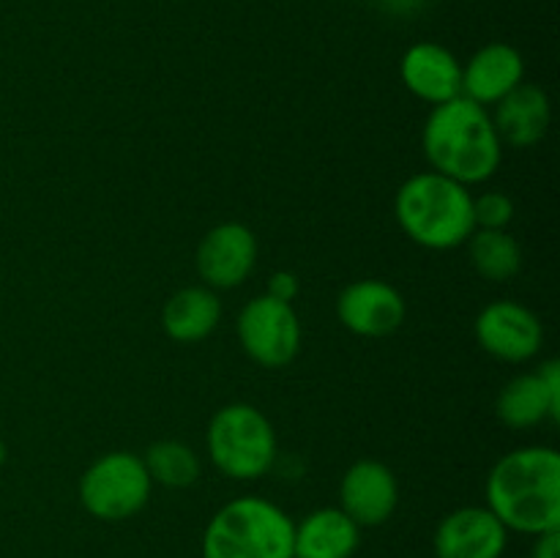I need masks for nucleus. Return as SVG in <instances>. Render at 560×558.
Wrapping results in <instances>:
<instances>
[{
	"instance_id": "obj_7",
	"label": "nucleus",
	"mask_w": 560,
	"mask_h": 558,
	"mask_svg": "<svg viewBox=\"0 0 560 558\" xmlns=\"http://www.w3.org/2000/svg\"><path fill=\"white\" fill-rule=\"evenodd\" d=\"M238 342L255 364L266 370L288 367L301 350V321L293 304L273 295H255L238 312Z\"/></svg>"
},
{
	"instance_id": "obj_20",
	"label": "nucleus",
	"mask_w": 560,
	"mask_h": 558,
	"mask_svg": "<svg viewBox=\"0 0 560 558\" xmlns=\"http://www.w3.org/2000/svg\"><path fill=\"white\" fill-rule=\"evenodd\" d=\"M148 474H151L153 485L173 487V490H184L191 487L200 479V457L195 454V449L186 446L180 441H156L148 446L145 457Z\"/></svg>"
},
{
	"instance_id": "obj_17",
	"label": "nucleus",
	"mask_w": 560,
	"mask_h": 558,
	"mask_svg": "<svg viewBox=\"0 0 560 558\" xmlns=\"http://www.w3.org/2000/svg\"><path fill=\"white\" fill-rule=\"evenodd\" d=\"M361 545V528L339 507H323L295 523V558H353Z\"/></svg>"
},
{
	"instance_id": "obj_16",
	"label": "nucleus",
	"mask_w": 560,
	"mask_h": 558,
	"mask_svg": "<svg viewBox=\"0 0 560 558\" xmlns=\"http://www.w3.org/2000/svg\"><path fill=\"white\" fill-rule=\"evenodd\" d=\"M490 115L503 146L534 148L550 129V96L545 88L523 82L509 96H503Z\"/></svg>"
},
{
	"instance_id": "obj_2",
	"label": "nucleus",
	"mask_w": 560,
	"mask_h": 558,
	"mask_svg": "<svg viewBox=\"0 0 560 558\" xmlns=\"http://www.w3.org/2000/svg\"><path fill=\"white\" fill-rule=\"evenodd\" d=\"M421 148L435 173L463 186L490 181L503 159L490 109L465 96L432 107L421 131Z\"/></svg>"
},
{
	"instance_id": "obj_23",
	"label": "nucleus",
	"mask_w": 560,
	"mask_h": 558,
	"mask_svg": "<svg viewBox=\"0 0 560 558\" xmlns=\"http://www.w3.org/2000/svg\"><path fill=\"white\" fill-rule=\"evenodd\" d=\"M534 539L530 558H560V531H547V534L534 536Z\"/></svg>"
},
{
	"instance_id": "obj_26",
	"label": "nucleus",
	"mask_w": 560,
	"mask_h": 558,
	"mask_svg": "<svg viewBox=\"0 0 560 558\" xmlns=\"http://www.w3.org/2000/svg\"><path fill=\"white\" fill-rule=\"evenodd\" d=\"M293 558H295V556H293Z\"/></svg>"
},
{
	"instance_id": "obj_21",
	"label": "nucleus",
	"mask_w": 560,
	"mask_h": 558,
	"mask_svg": "<svg viewBox=\"0 0 560 558\" xmlns=\"http://www.w3.org/2000/svg\"><path fill=\"white\" fill-rule=\"evenodd\" d=\"M517 206L506 191H481L474 197V222L481 230H506L512 224Z\"/></svg>"
},
{
	"instance_id": "obj_14",
	"label": "nucleus",
	"mask_w": 560,
	"mask_h": 558,
	"mask_svg": "<svg viewBox=\"0 0 560 558\" xmlns=\"http://www.w3.org/2000/svg\"><path fill=\"white\" fill-rule=\"evenodd\" d=\"M399 77L405 88L421 102L446 104L452 98L463 96V63L452 49L435 42H419L402 55Z\"/></svg>"
},
{
	"instance_id": "obj_8",
	"label": "nucleus",
	"mask_w": 560,
	"mask_h": 558,
	"mask_svg": "<svg viewBox=\"0 0 560 558\" xmlns=\"http://www.w3.org/2000/svg\"><path fill=\"white\" fill-rule=\"evenodd\" d=\"M481 350L506 364H523L539 356L545 326L539 315L512 299H498L479 312L474 323Z\"/></svg>"
},
{
	"instance_id": "obj_6",
	"label": "nucleus",
	"mask_w": 560,
	"mask_h": 558,
	"mask_svg": "<svg viewBox=\"0 0 560 558\" xmlns=\"http://www.w3.org/2000/svg\"><path fill=\"white\" fill-rule=\"evenodd\" d=\"M153 481L145 463L135 452H107L93 460L80 476V503L91 518L120 523L151 501Z\"/></svg>"
},
{
	"instance_id": "obj_18",
	"label": "nucleus",
	"mask_w": 560,
	"mask_h": 558,
	"mask_svg": "<svg viewBox=\"0 0 560 558\" xmlns=\"http://www.w3.org/2000/svg\"><path fill=\"white\" fill-rule=\"evenodd\" d=\"M222 321V301L206 284L180 288L167 299L162 310V328L170 339L180 345L202 342L217 332Z\"/></svg>"
},
{
	"instance_id": "obj_4",
	"label": "nucleus",
	"mask_w": 560,
	"mask_h": 558,
	"mask_svg": "<svg viewBox=\"0 0 560 558\" xmlns=\"http://www.w3.org/2000/svg\"><path fill=\"white\" fill-rule=\"evenodd\" d=\"M295 520L262 496L224 503L202 531V558H293Z\"/></svg>"
},
{
	"instance_id": "obj_25",
	"label": "nucleus",
	"mask_w": 560,
	"mask_h": 558,
	"mask_svg": "<svg viewBox=\"0 0 560 558\" xmlns=\"http://www.w3.org/2000/svg\"><path fill=\"white\" fill-rule=\"evenodd\" d=\"M5 457H9V449H5L3 438H0V465H3V463H5Z\"/></svg>"
},
{
	"instance_id": "obj_19",
	"label": "nucleus",
	"mask_w": 560,
	"mask_h": 558,
	"mask_svg": "<svg viewBox=\"0 0 560 558\" xmlns=\"http://www.w3.org/2000/svg\"><path fill=\"white\" fill-rule=\"evenodd\" d=\"M468 260L487 282H509L523 268V246L509 230H481L468 235Z\"/></svg>"
},
{
	"instance_id": "obj_5",
	"label": "nucleus",
	"mask_w": 560,
	"mask_h": 558,
	"mask_svg": "<svg viewBox=\"0 0 560 558\" xmlns=\"http://www.w3.org/2000/svg\"><path fill=\"white\" fill-rule=\"evenodd\" d=\"M206 446L211 463L228 479H260L277 463V432L271 419L249 403L219 408L208 421Z\"/></svg>"
},
{
	"instance_id": "obj_13",
	"label": "nucleus",
	"mask_w": 560,
	"mask_h": 558,
	"mask_svg": "<svg viewBox=\"0 0 560 558\" xmlns=\"http://www.w3.org/2000/svg\"><path fill=\"white\" fill-rule=\"evenodd\" d=\"M509 531L487 507H459L438 523L435 558H503Z\"/></svg>"
},
{
	"instance_id": "obj_9",
	"label": "nucleus",
	"mask_w": 560,
	"mask_h": 558,
	"mask_svg": "<svg viewBox=\"0 0 560 558\" xmlns=\"http://www.w3.org/2000/svg\"><path fill=\"white\" fill-rule=\"evenodd\" d=\"M197 274L211 290L241 288L257 266V239L246 224L222 222L197 246Z\"/></svg>"
},
{
	"instance_id": "obj_3",
	"label": "nucleus",
	"mask_w": 560,
	"mask_h": 558,
	"mask_svg": "<svg viewBox=\"0 0 560 558\" xmlns=\"http://www.w3.org/2000/svg\"><path fill=\"white\" fill-rule=\"evenodd\" d=\"M394 217L413 244L432 252L457 249L476 230L468 186L427 170L405 181L394 197Z\"/></svg>"
},
{
	"instance_id": "obj_10",
	"label": "nucleus",
	"mask_w": 560,
	"mask_h": 558,
	"mask_svg": "<svg viewBox=\"0 0 560 558\" xmlns=\"http://www.w3.org/2000/svg\"><path fill=\"white\" fill-rule=\"evenodd\" d=\"M408 315L402 293L383 279L350 282L337 299V317L350 334L381 339L397 332Z\"/></svg>"
},
{
	"instance_id": "obj_15",
	"label": "nucleus",
	"mask_w": 560,
	"mask_h": 558,
	"mask_svg": "<svg viewBox=\"0 0 560 558\" xmlns=\"http://www.w3.org/2000/svg\"><path fill=\"white\" fill-rule=\"evenodd\" d=\"M525 82V60L517 47L492 42L463 66V96L481 107H495L503 96Z\"/></svg>"
},
{
	"instance_id": "obj_1",
	"label": "nucleus",
	"mask_w": 560,
	"mask_h": 558,
	"mask_svg": "<svg viewBox=\"0 0 560 558\" xmlns=\"http://www.w3.org/2000/svg\"><path fill=\"white\" fill-rule=\"evenodd\" d=\"M485 507L525 536L560 531V454L552 446H520L503 454L485 481Z\"/></svg>"
},
{
	"instance_id": "obj_12",
	"label": "nucleus",
	"mask_w": 560,
	"mask_h": 558,
	"mask_svg": "<svg viewBox=\"0 0 560 558\" xmlns=\"http://www.w3.org/2000/svg\"><path fill=\"white\" fill-rule=\"evenodd\" d=\"M495 414L509 430H530L541 421L560 419V364L545 361L539 370L523 372L501 388Z\"/></svg>"
},
{
	"instance_id": "obj_22",
	"label": "nucleus",
	"mask_w": 560,
	"mask_h": 558,
	"mask_svg": "<svg viewBox=\"0 0 560 558\" xmlns=\"http://www.w3.org/2000/svg\"><path fill=\"white\" fill-rule=\"evenodd\" d=\"M299 290H301L299 277H295L293 271H273L271 277H268L266 293L273 295V299L293 304L295 295H299Z\"/></svg>"
},
{
	"instance_id": "obj_24",
	"label": "nucleus",
	"mask_w": 560,
	"mask_h": 558,
	"mask_svg": "<svg viewBox=\"0 0 560 558\" xmlns=\"http://www.w3.org/2000/svg\"><path fill=\"white\" fill-rule=\"evenodd\" d=\"M375 3L381 5L383 11H388V14L408 16V14H413V11H419L427 0H375Z\"/></svg>"
},
{
	"instance_id": "obj_11",
	"label": "nucleus",
	"mask_w": 560,
	"mask_h": 558,
	"mask_svg": "<svg viewBox=\"0 0 560 558\" xmlns=\"http://www.w3.org/2000/svg\"><path fill=\"white\" fill-rule=\"evenodd\" d=\"M399 485L381 460H355L339 481V509L359 528H377L397 512Z\"/></svg>"
}]
</instances>
